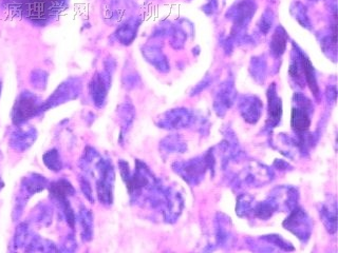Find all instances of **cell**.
I'll return each instance as SVG.
<instances>
[{
	"instance_id": "3",
	"label": "cell",
	"mask_w": 338,
	"mask_h": 253,
	"mask_svg": "<svg viewBox=\"0 0 338 253\" xmlns=\"http://www.w3.org/2000/svg\"><path fill=\"white\" fill-rule=\"evenodd\" d=\"M303 71L305 74V77H307V80L311 87V90H313V87H316V81L314 78V73H313V67L311 62L308 59L303 58Z\"/></svg>"
},
{
	"instance_id": "1",
	"label": "cell",
	"mask_w": 338,
	"mask_h": 253,
	"mask_svg": "<svg viewBox=\"0 0 338 253\" xmlns=\"http://www.w3.org/2000/svg\"><path fill=\"white\" fill-rule=\"evenodd\" d=\"M292 127L298 131L307 130L310 127L308 115L299 109H293L292 111Z\"/></svg>"
},
{
	"instance_id": "2",
	"label": "cell",
	"mask_w": 338,
	"mask_h": 253,
	"mask_svg": "<svg viewBox=\"0 0 338 253\" xmlns=\"http://www.w3.org/2000/svg\"><path fill=\"white\" fill-rule=\"evenodd\" d=\"M286 42H287V38L285 34H278V33H275V35L273 36V41H272V47L273 50H274L275 53L277 54H281L283 53L286 49Z\"/></svg>"
}]
</instances>
